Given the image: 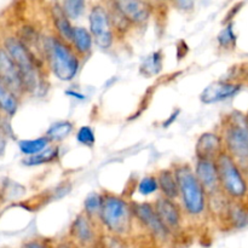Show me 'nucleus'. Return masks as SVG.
<instances>
[{
    "instance_id": "1",
    "label": "nucleus",
    "mask_w": 248,
    "mask_h": 248,
    "mask_svg": "<svg viewBox=\"0 0 248 248\" xmlns=\"http://www.w3.org/2000/svg\"><path fill=\"white\" fill-rule=\"evenodd\" d=\"M2 46L6 48L19 69L27 94L31 96L45 94L47 89L45 69L47 67L44 58L27 47L16 35L6 36Z\"/></svg>"
},
{
    "instance_id": "2",
    "label": "nucleus",
    "mask_w": 248,
    "mask_h": 248,
    "mask_svg": "<svg viewBox=\"0 0 248 248\" xmlns=\"http://www.w3.org/2000/svg\"><path fill=\"white\" fill-rule=\"evenodd\" d=\"M41 52L47 69L58 80L69 82L78 77L82 60L72 44L55 33L46 34L43 38Z\"/></svg>"
},
{
    "instance_id": "3",
    "label": "nucleus",
    "mask_w": 248,
    "mask_h": 248,
    "mask_svg": "<svg viewBox=\"0 0 248 248\" xmlns=\"http://www.w3.org/2000/svg\"><path fill=\"white\" fill-rule=\"evenodd\" d=\"M179 186V199L186 215L191 218H199L206 213L208 208V194L199 178L194 167L186 162L173 166Z\"/></svg>"
},
{
    "instance_id": "4",
    "label": "nucleus",
    "mask_w": 248,
    "mask_h": 248,
    "mask_svg": "<svg viewBox=\"0 0 248 248\" xmlns=\"http://www.w3.org/2000/svg\"><path fill=\"white\" fill-rule=\"evenodd\" d=\"M220 136L224 149L242 167L248 166V118L247 114L232 110L223 116Z\"/></svg>"
},
{
    "instance_id": "5",
    "label": "nucleus",
    "mask_w": 248,
    "mask_h": 248,
    "mask_svg": "<svg viewBox=\"0 0 248 248\" xmlns=\"http://www.w3.org/2000/svg\"><path fill=\"white\" fill-rule=\"evenodd\" d=\"M98 220L110 234L119 236L127 235L132 230L133 222L136 220L132 203L124 196L104 191Z\"/></svg>"
},
{
    "instance_id": "6",
    "label": "nucleus",
    "mask_w": 248,
    "mask_h": 248,
    "mask_svg": "<svg viewBox=\"0 0 248 248\" xmlns=\"http://www.w3.org/2000/svg\"><path fill=\"white\" fill-rule=\"evenodd\" d=\"M222 193L232 201H242L248 196V179L244 167L227 152L217 159Z\"/></svg>"
},
{
    "instance_id": "7",
    "label": "nucleus",
    "mask_w": 248,
    "mask_h": 248,
    "mask_svg": "<svg viewBox=\"0 0 248 248\" xmlns=\"http://www.w3.org/2000/svg\"><path fill=\"white\" fill-rule=\"evenodd\" d=\"M89 29L93 36L94 45L103 51L110 50L116 40L110 11L101 2L92 5L89 12Z\"/></svg>"
},
{
    "instance_id": "8",
    "label": "nucleus",
    "mask_w": 248,
    "mask_h": 248,
    "mask_svg": "<svg viewBox=\"0 0 248 248\" xmlns=\"http://www.w3.org/2000/svg\"><path fill=\"white\" fill-rule=\"evenodd\" d=\"M107 5L132 28L144 27L154 11L149 0H108Z\"/></svg>"
},
{
    "instance_id": "9",
    "label": "nucleus",
    "mask_w": 248,
    "mask_h": 248,
    "mask_svg": "<svg viewBox=\"0 0 248 248\" xmlns=\"http://www.w3.org/2000/svg\"><path fill=\"white\" fill-rule=\"evenodd\" d=\"M131 203H132L135 219L143 228H145L155 239L160 240V241H166L172 232L167 229L166 225L160 219L159 215L154 207V203L147 202V201H144V202L133 201Z\"/></svg>"
},
{
    "instance_id": "10",
    "label": "nucleus",
    "mask_w": 248,
    "mask_h": 248,
    "mask_svg": "<svg viewBox=\"0 0 248 248\" xmlns=\"http://www.w3.org/2000/svg\"><path fill=\"white\" fill-rule=\"evenodd\" d=\"M0 81L9 87L19 99L27 94L19 69L4 46H0Z\"/></svg>"
},
{
    "instance_id": "11",
    "label": "nucleus",
    "mask_w": 248,
    "mask_h": 248,
    "mask_svg": "<svg viewBox=\"0 0 248 248\" xmlns=\"http://www.w3.org/2000/svg\"><path fill=\"white\" fill-rule=\"evenodd\" d=\"M242 90V84L232 79H219L211 82L200 93L202 104H216L236 96Z\"/></svg>"
},
{
    "instance_id": "12",
    "label": "nucleus",
    "mask_w": 248,
    "mask_h": 248,
    "mask_svg": "<svg viewBox=\"0 0 248 248\" xmlns=\"http://www.w3.org/2000/svg\"><path fill=\"white\" fill-rule=\"evenodd\" d=\"M194 171H195V174L199 178V181L201 182L203 188L207 191L208 196L222 193L217 160L196 159Z\"/></svg>"
},
{
    "instance_id": "13",
    "label": "nucleus",
    "mask_w": 248,
    "mask_h": 248,
    "mask_svg": "<svg viewBox=\"0 0 248 248\" xmlns=\"http://www.w3.org/2000/svg\"><path fill=\"white\" fill-rule=\"evenodd\" d=\"M154 207L170 232H173L181 228L183 222V207L178 205L176 200L161 195L154 202Z\"/></svg>"
},
{
    "instance_id": "14",
    "label": "nucleus",
    "mask_w": 248,
    "mask_h": 248,
    "mask_svg": "<svg viewBox=\"0 0 248 248\" xmlns=\"http://www.w3.org/2000/svg\"><path fill=\"white\" fill-rule=\"evenodd\" d=\"M70 236L75 242L85 247L92 246L97 241L94 219L85 212L79 213L70 225Z\"/></svg>"
},
{
    "instance_id": "15",
    "label": "nucleus",
    "mask_w": 248,
    "mask_h": 248,
    "mask_svg": "<svg viewBox=\"0 0 248 248\" xmlns=\"http://www.w3.org/2000/svg\"><path fill=\"white\" fill-rule=\"evenodd\" d=\"M223 152H225V149L220 133L211 132V131L210 132H203L196 140V159L217 160Z\"/></svg>"
},
{
    "instance_id": "16",
    "label": "nucleus",
    "mask_w": 248,
    "mask_h": 248,
    "mask_svg": "<svg viewBox=\"0 0 248 248\" xmlns=\"http://www.w3.org/2000/svg\"><path fill=\"white\" fill-rule=\"evenodd\" d=\"M51 21H52L53 33L57 34L63 40L70 43L75 26H73L72 19L68 17V15L63 10L62 5L58 4V2L52 4V7H51Z\"/></svg>"
},
{
    "instance_id": "17",
    "label": "nucleus",
    "mask_w": 248,
    "mask_h": 248,
    "mask_svg": "<svg viewBox=\"0 0 248 248\" xmlns=\"http://www.w3.org/2000/svg\"><path fill=\"white\" fill-rule=\"evenodd\" d=\"M70 44H72L73 48L77 51L78 55L80 56V58L86 60L91 55L92 48H93L94 45V40L90 29L79 26L74 27V33H73Z\"/></svg>"
},
{
    "instance_id": "18",
    "label": "nucleus",
    "mask_w": 248,
    "mask_h": 248,
    "mask_svg": "<svg viewBox=\"0 0 248 248\" xmlns=\"http://www.w3.org/2000/svg\"><path fill=\"white\" fill-rule=\"evenodd\" d=\"M157 182H159V190L165 198L178 200L179 199V186L177 181L176 173L173 169L160 170L156 173Z\"/></svg>"
},
{
    "instance_id": "19",
    "label": "nucleus",
    "mask_w": 248,
    "mask_h": 248,
    "mask_svg": "<svg viewBox=\"0 0 248 248\" xmlns=\"http://www.w3.org/2000/svg\"><path fill=\"white\" fill-rule=\"evenodd\" d=\"M223 218L235 229H244L248 225V211L240 201L230 200Z\"/></svg>"
},
{
    "instance_id": "20",
    "label": "nucleus",
    "mask_w": 248,
    "mask_h": 248,
    "mask_svg": "<svg viewBox=\"0 0 248 248\" xmlns=\"http://www.w3.org/2000/svg\"><path fill=\"white\" fill-rule=\"evenodd\" d=\"M164 68V52L156 50L149 53L140 64V74L144 78L156 77Z\"/></svg>"
},
{
    "instance_id": "21",
    "label": "nucleus",
    "mask_w": 248,
    "mask_h": 248,
    "mask_svg": "<svg viewBox=\"0 0 248 248\" xmlns=\"http://www.w3.org/2000/svg\"><path fill=\"white\" fill-rule=\"evenodd\" d=\"M60 160V147L57 144L48 145L47 148H45L44 150H41L40 153L35 155H31V156H27L26 159H23V165L26 166H41V165L46 164H55Z\"/></svg>"
},
{
    "instance_id": "22",
    "label": "nucleus",
    "mask_w": 248,
    "mask_h": 248,
    "mask_svg": "<svg viewBox=\"0 0 248 248\" xmlns=\"http://www.w3.org/2000/svg\"><path fill=\"white\" fill-rule=\"evenodd\" d=\"M19 106V98L0 81V113L7 118L16 114Z\"/></svg>"
},
{
    "instance_id": "23",
    "label": "nucleus",
    "mask_w": 248,
    "mask_h": 248,
    "mask_svg": "<svg viewBox=\"0 0 248 248\" xmlns=\"http://www.w3.org/2000/svg\"><path fill=\"white\" fill-rule=\"evenodd\" d=\"M74 131V124L69 120H62L53 123L46 131L45 136L51 140V143L63 142L65 138L69 137L72 132Z\"/></svg>"
},
{
    "instance_id": "24",
    "label": "nucleus",
    "mask_w": 248,
    "mask_h": 248,
    "mask_svg": "<svg viewBox=\"0 0 248 248\" xmlns=\"http://www.w3.org/2000/svg\"><path fill=\"white\" fill-rule=\"evenodd\" d=\"M50 144L51 140L46 136H41V137L33 138V140H19L18 148L22 154L26 155V156H31V155H35L38 153H40L41 150L47 148Z\"/></svg>"
},
{
    "instance_id": "25",
    "label": "nucleus",
    "mask_w": 248,
    "mask_h": 248,
    "mask_svg": "<svg viewBox=\"0 0 248 248\" xmlns=\"http://www.w3.org/2000/svg\"><path fill=\"white\" fill-rule=\"evenodd\" d=\"M236 43L237 36L234 31V23L232 22L225 23V26L217 35L218 47L222 51H232L236 47Z\"/></svg>"
},
{
    "instance_id": "26",
    "label": "nucleus",
    "mask_w": 248,
    "mask_h": 248,
    "mask_svg": "<svg viewBox=\"0 0 248 248\" xmlns=\"http://www.w3.org/2000/svg\"><path fill=\"white\" fill-rule=\"evenodd\" d=\"M102 203H103V193L92 191L85 198L84 201V212L89 217L97 218L98 219L99 212H101Z\"/></svg>"
},
{
    "instance_id": "27",
    "label": "nucleus",
    "mask_w": 248,
    "mask_h": 248,
    "mask_svg": "<svg viewBox=\"0 0 248 248\" xmlns=\"http://www.w3.org/2000/svg\"><path fill=\"white\" fill-rule=\"evenodd\" d=\"M61 5L72 21L79 19L86 10V0H62Z\"/></svg>"
},
{
    "instance_id": "28",
    "label": "nucleus",
    "mask_w": 248,
    "mask_h": 248,
    "mask_svg": "<svg viewBox=\"0 0 248 248\" xmlns=\"http://www.w3.org/2000/svg\"><path fill=\"white\" fill-rule=\"evenodd\" d=\"M137 191L142 196H149L159 191V182L156 174H149L140 179L137 184Z\"/></svg>"
},
{
    "instance_id": "29",
    "label": "nucleus",
    "mask_w": 248,
    "mask_h": 248,
    "mask_svg": "<svg viewBox=\"0 0 248 248\" xmlns=\"http://www.w3.org/2000/svg\"><path fill=\"white\" fill-rule=\"evenodd\" d=\"M77 140L79 144L84 145L86 148H93L94 143H96V136H94V131L91 126L84 125L79 127L77 131Z\"/></svg>"
},
{
    "instance_id": "30",
    "label": "nucleus",
    "mask_w": 248,
    "mask_h": 248,
    "mask_svg": "<svg viewBox=\"0 0 248 248\" xmlns=\"http://www.w3.org/2000/svg\"><path fill=\"white\" fill-rule=\"evenodd\" d=\"M102 248H127L125 241L119 235H114L109 232V235H104L101 239Z\"/></svg>"
},
{
    "instance_id": "31",
    "label": "nucleus",
    "mask_w": 248,
    "mask_h": 248,
    "mask_svg": "<svg viewBox=\"0 0 248 248\" xmlns=\"http://www.w3.org/2000/svg\"><path fill=\"white\" fill-rule=\"evenodd\" d=\"M170 4L178 11L189 14L195 7V0H169Z\"/></svg>"
},
{
    "instance_id": "32",
    "label": "nucleus",
    "mask_w": 248,
    "mask_h": 248,
    "mask_svg": "<svg viewBox=\"0 0 248 248\" xmlns=\"http://www.w3.org/2000/svg\"><path fill=\"white\" fill-rule=\"evenodd\" d=\"M7 145V133L5 131L4 126H2L1 121H0V156L5 153Z\"/></svg>"
},
{
    "instance_id": "33",
    "label": "nucleus",
    "mask_w": 248,
    "mask_h": 248,
    "mask_svg": "<svg viewBox=\"0 0 248 248\" xmlns=\"http://www.w3.org/2000/svg\"><path fill=\"white\" fill-rule=\"evenodd\" d=\"M22 248H50L44 242L38 241V240H31V241L26 242V244L22 246Z\"/></svg>"
},
{
    "instance_id": "34",
    "label": "nucleus",
    "mask_w": 248,
    "mask_h": 248,
    "mask_svg": "<svg viewBox=\"0 0 248 248\" xmlns=\"http://www.w3.org/2000/svg\"><path fill=\"white\" fill-rule=\"evenodd\" d=\"M178 115H179V109H178V110L174 111V113H172L171 115H170V118L167 119L166 121H165L164 125H162V126H164V127H169L170 125H172V124H173L174 121H176V119L178 118Z\"/></svg>"
},
{
    "instance_id": "35",
    "label": "nucleus",
    "mask_w": 248,
    "mask_h": 248,
    "mask_svg": "<svg viewBox=\"0 0 248 248\" xmlns=\"http://www.w3.org/2000/svg\"><path fill=\"white\" fill-rule=\"evenodd\" d=\"M65 94L70 97H74V98H79V99H84L85 96H82V93L77 91H73V90H65Z\"/></svg>"
},
{
    "instance_id": "36",
    "label": "nucleus",
    "mask_w": 248,
    "mask_h": 248,
    "mask_svg": "<svg viewBox=\"0 0 248 248\" xmlns=\"http://www.w3.org/2000/svg\"><path fill=\"white\" fill-rule=\"evenodd\" d=\"M56 248H72L69 244H67V242H61V244H58Z\"/></svg>"
},
{
    "instance_id": "37",
    "label": "nucleus",
    "mask_w": 248,
    "mask_h": 248,
    "mask_svg": "<svg viewBox=\"0 0 248 248\" xmlns=\"http://www.w3.org/2000/svg\"><path fill=\"white\" fill-rule=\"evenodd\" d=\"M247 118H248V111H247Z\"/></svg>"
}]
</instances>
